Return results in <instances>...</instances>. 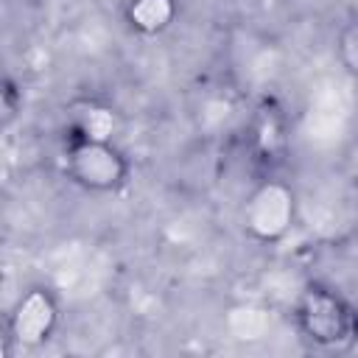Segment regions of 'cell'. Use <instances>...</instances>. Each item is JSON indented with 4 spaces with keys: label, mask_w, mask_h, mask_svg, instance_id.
Masks as SVG:
<instances>
[{
    "label": "cell",
    "mask_w": 358,
    "mask_h": 358,
    "mask_svg": "<svg viewBox=\"0 0 358 358\" xmlns=\"http://www.w3.org/2000/svg\"><path fill=\"white\" fill-rule=\"evenodd\" d=\"M294 324L310 347L344 352L358 338V308L336 288L308 282L294 302Z\"/></svg>",
    "instance_id": "obj_1"
},
{
    "label": "cell",
    "mask_w": 358,
    "mask_h": 358,
    "mask_svg": "<svg viewBox=\"0 0 358 358\" xmlns=\"http://www.w3.org/2000/svg\"><path fill=\"white\" fill-rule=\"evenodd\" d=\"M64 176L87 193H117L129 185L131 162L117 143L73 140L67 137L62 151Z\"/></svg>",
    "instance_id": "obj_2"
},
{
    "label": "cell",
    "mask_w": 358,
    "mask_h": 358,
    "mask_svg": "<svg viewBox=\"0 0 358 358\" xmlns=\"http://www.w3.org/2000/svg\"><path fill=\"white\" fill-rule=\"evenodd\" d=\"M299 201L296 190L277 176H266L257 182L243 207H241V227L255 243H280L288 238V232L296 224Z\"/></svg>",
    "instance_id": "obj_3"
},
{
    "label": "cell",
    "mask_w": 358,
    "mask_h": 358,
    "mask_svg": "<svg viewBox=\"0 0 358 358\" xmlns=\"http://www.w3.org/2000/svg\"><path fill=\"white\" fill-rule=\"evenodd\" d=\"M59 327V299L50 288H28L8 313V341L20 350H36L53 338Z\"/></svg>",
    "instance_id": "obj_4"
},
{
    "label": "cell",
    "mask_w": 358,
    "mask_h": 358,
    "mask_svg": "<svg viewBox=\"0 0 358 358\" xmlns=\"http://www.w3.org/2000/svg\"><path fill=\"white\" fill-rule=\"evenodd\" d=\"M64 129H67V137L73 140L115 143L120 131V112L112 103H103L98 98H76L67 106Z\"/></svg>",
    "instance_id": "obj_5"
},
{
    "label": "cell",
    "mask_w": 358,
    "mask_h": 358,
    "mask_svg": "<svg viewBox=\"0 0 358 358\" xmlns=\"http://www.w3.org/2000/svg\"><path fill=\"white\" fill-rule=\"evenodd\" d=\"M179 14V0H126L123 20L129 31L137 36H159L165 34Z\"/></svg>",
    "instance_id": "obj_6"
},
{
    "label": "cell",
    "mask_w": 358,
    "mask_h": 358,
    "mask_svg": "<svg viewBox=\"0 0 358 358\" xmlns=\"http://www.w3.org/2000/svg\"><path fill=\"white\" fill-rule=\"evenodd\" d=\"M336 59L341 70L358 81V17L347 20L336 34Z\"/></svg>",
    "instance_id": "obj_7"
},
{
    "label": "cell",
    "mask_w": 358,
    "mask_h": 358,
    "mask_svg": "<svg viewBox=\"0 0 358 358\" xmlns=\"http://www.w3.org/2000/svg\"><path fill=\"white\" fill-rule=\"evenodd\" d=\"M3 112H6V120H11L14 112H17V103H14V84H11V81H6V90H3Z\"/></svg>",
    "instance_id": "obj_8"
}]
</instances>
